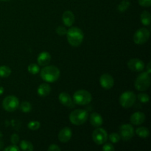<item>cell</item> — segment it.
<instances>
[{
    "label": "cell",
    "mask_w": 151,
    "mask_h": 151,
    "mask_svg": "<svg viewBox=\"0 0 151 151\" xmlns=\"http://www.w3.org/2000/svg\"><path fill=\"white\" fill-rule=\"evenodd\" d=\"M66 35L68 42L72 47H79L83 41V32L78 27H72L69 28Z\"/></svg>",
    "instance_id": "cell-1"
},
{
    "label": "cell",
    "mask_w": 151,
    "mask_h": 151,
    "mask_svg": "<svg viewBox=\"0 0 151 151\" xmlns=\"http://www.w3.org/2000/svg\"><path fill=\"white\" fill-rule=\"evenodd\" d=\"M60 72L58 68L55 66H45L40 72L43 81L47 83H54L58 80Z\"/></svg>",
    "instance_id": "cell-2"
},
{
    "label": "cell",
    "mask_w": 151,
    "mask_h": 151,
    "mask_svg": "<svg viewBox=\"0 0 151 151\" xmlns=\"http://www.w3.org/2000/svg\"><path fill=\"white\" fill-rule=\"evenodd\" d=\"M88 114L84 109H76L69 114V120L71 123L75 125H81L88 119Z\"/></svg>",
    "instance_id": "cell-3"
},
{
    "label": "cell",
    "mask_w": 151,
    "mask_h": 151,
    "mask_svg": "<svg viewBox=\"0 0 151 151\" xmlns=\"http://www.w3.org/2000/svg\"><path fill=\"white\" fill-rule=\"evenodd\" d=\"M73 102L78 106H86L91 103L92 96L86 90L81 89L75 91L73 94Z\"/></svg>",
    "instance_id": "cell-4"
},
{
    "label": "cell",
    "mask_w": 151,
    "mask_h": 151,
    "mask_svg": "<svg viewBox=\"0 0 151 151\" xmlns=\"http://www.w3.org/2000/svg\"><path fill=\"white\" fill-rule=\"evenodd\" d=\"M150 76L147 72L140 74L135 81V88L139 91H145L150 87Z\"/></svg>",
    "instance_id": "cell-5"
},
{
    "label": "cell",
    "mask_w": 151,
    "mask_h": 151,
    "mask_svg": "<svg viewBox=\"0 0 151 151\" xmlns=\"http://www.w3.org/2000/svg\"><path fill=\"white\" fill-rule=\"evenodd\" d=\"M137 100V96L133 91H127L122 93L119 97V103L125 109L131 108Z\"/></svg>",
    "instance_id": "cell-6"
},
{
    "label": "cell",
    "mask_w": 151,
    "mask_h": 151,
    "mask_svg": "<svg viewBox=\"0 0 151 151\" xmlns=\"http://www.w3.org/2000/svg\"><path fill=\"white\" fill-rule=\"evenodd\" d=\"M19 100L16 96L10 95L6 97L2 101V107L6 111L13 112L19 108Z\"/></svg>",
    "instance_id": "cell-7"
},
{
    "label": "cell",
    "mask_w": 151,
    "mask_h": 151,
    "mask_svg": "<svg viewBox=\"0 0 151 151\" xmlns=\"http://www.w3.org/2000/svg\"><path fill=\"white\" fill-rule=\"evenodd\" d=\"M150 38V31L147 28H140L134 35V41L138 45H142L148 41Z\"/></svg>",
    "instance_id": "cell-8"
},
{
    "label": "cell",
    "mask_w": 151,
    "mask_h": 151,
    "mask_svg": "<svg viewBox=\"0 0 151 151\" xmlns=\"http://www.w3.org/2000/svg\"><path fill=\"white\" fill-rule=\"evenodd\" d=\"M92 139L98 145H103L108 139V134L105 129L102 128H97L93 131Z\"/></svg>",
    "instance_id": "cell-9"
},
{
    "label": "cell",
    "mask_w": 151,
    "mask_h": 151,
    "mask_svg": "<svg viewBox=\"0 0 151 151\" xmlns=\"http://www.w3.org/2000/svg\"><path fill=\"white\" fill-rule=\"evenodd\" d=\"M119 135L124 141L131 139L134 136V129L130 124H124L119 127Z\"/></svg>",
    "instance_id": "cell-10"
},
{
    "label": "cell",
    "mask_w": 151,
    "mask_h": 151,
    "mask_svg": "<svg viewBox=\"0 0 151 151\" xmlns=\"http://www.w3.org/2000/svg\"><path fill=\"white\" fill-rule=\"evenodd\" d=\"M100 83L105 89H110L114 85V80L110 74H103L100 78Z\"/></svg>",
    "instance_id": "cell-11"
},
{
    "label": "cell",
    "mask_w": 151,
    "mask_h": 151,
    "mask_svg": "<svg viewBox=\"0 0 151 151\" xmlns=\"http://www.w3.org/2000/svg\"><path fill=\"white\" fill-rule=\"evenodd\" d=\"M130 70L133 72H142L145 69V63L142 60L138 58L131 59L127 63Z\"/></svg>",
    "instance_id": "cell-12"
},
{
    "label": "cell",
    "mask_w": 151,
    "mask_h": 151,
    "mask_svg": "<svg viewBox=\"0 0 151 151\" xmlns=\"http://www.w3.org/2000/svg\"><path fill=\"white\" fill-rule=\"evenodd\" d=\"M59 101L61 103L63 106H66L69 108H73L74 107V102L73 100L72 99L71 96L69 95L68 93L66 92H61L59 94Z\"/></svg>",
    "instance_id": "cell-13"
},
{
    "label": "cell",
    "mask_w": 151,
    "mask_h": 151,
    "mask_svg": "<svg viewBox=\"0 0 151 151\" xmlns=\"http://www.w3.org/2000/svg\"><path fill=\"white\" fill-rule=\"evenodd\" d=\"M72 133V131L68 127H65L63 129L60 130L58 134V139L60 142L66 143L71 139Z\"/></svg>",
    "instance_id": "cell-14"
},
{
    "label": "cell",
    "mask_w": 151,
    "mask_h": 151,
    "mask_svg": "<svg viewBox=\"0 0 151 151\" xmlns=\"http://www.w3.org/2000/svg\"><path fill=\"white\" fill-rule=\"evenodd\" d=\"M75 15L70 10H66L63 13L62 21H63V23L64 24L66 27H72L75 22Z\"/></svg>",
    "instance_id": "cell-15"
},
{
    "label": "cell",
    "mask_w": 151,
    "mask_h": 151,
    "mask_svg": "<svg viewBox=\"0 0 151 151\" xmlns=\"http://www.w3.org/2000/svg\"><path fill=\"white\" fill-rule=\"evenodd\" d=\"M51 55L47 52H42L40 53L37 58V62L41 66H45L48 65L51 61Z\"/></svg>",
    "instance_id": "cell-16"
},
{
    "label": "cell",
    "mask_w": 151,
    "mask_h": 151,
    "mask_svg": "<svg viewBox=\"0 0 151 151\" xmlns=\"http://www.w3.org/2000/svg\"><path fill=\"white\" fill-rule=\"evenodd\" d=\"M145 120V114L142 112H135L131 116V122L134 125H142Z\"/></svg>",
    "instance_id": "cell-17"
},
{
    "label": "cell",
    "mask_w": 151,
    "mask_h": 151,
    "mask_svg": "<svg viewBox=\"0 0 151 151\" xmlns=\"http://www.w3.org/2000/svg\"><path fill=\"white\" fill-rule=\"evenodd\" d=\"M90 123L95 128H98L103 125V119L100 114L94 112L90 115Z\"/></svg>",
    "instance_id": "cell-18"
},
{
    "label": "cell",
    "mask_w": 151,
    "mask_h": 151,
    "mask_svg": "<svg viewBox=\"0 0 151 151\" xmlns=\"http://www.w3.org/2000/svg\"><path fill=\"white\" fill-rule=\"evenodd\" d=\"M51 92V87L47 83H42L38 86L37 93L41 97H47Z\"/></svg>",
    "instance_id": "cell-19"
},
{
    "label": "cell",
    "mask_w": 151,
    "mask_h": 151,
    "mask_svg": "<svg viewBox=\"0 0 151 151\" xmlns=\"http://www.w3.org/2000/svg\"><path fill=\"white\" fill-rule=\"evenodd\" d=\"M140 19H141V22L143 25H145V26H149L151 22L150 13L148 11L145 10V11H143L142 13L141 16H140Z\"/></svg>",
    "instance_id": "cell-20"
},
{
    "label": "cell",
    "mask_w": 151,
    "mask_h": 151,
    "mask_svg": "<svg viewBox=\"0 0 151 151\" xmlns=\"http://www.w3.org/2000/svg\"><path fill=\"white\" fill-rule=\"evenodd\" d=\"M136 134L140 138L145 139L148 137L150 132H149V130L145 127H139L136 130Z\"/></svg>",
    "instance_id": "cell-21"
},
{
    "label": "cell",
    "mask_w": 151,
    "mask_h": 151,
    "mask_svg": "<svg viewBox=\"0 0 151 151\" xmlns=\"http://www.w3.org/2000/svg\"><path fill=\"white\" fill-rule=\"evenodd\" d=\"M20 149L24 151H31L34 149L33 145L29 142L26 141V140H22L20 142Z\"/></svg>",
    "instance_id": "cell-22"
},
{
    "label": "cell",
    "mask_w": 151,
    "mask_h": 151,
    "mask_svg": "<svg viewBox=\"0 0 151 151\" xmlns=\"http://www.w3.org/2000/svg\"><path fill=\"white\" fill-rule=\"evenodd\" d=\"M19 105H20V106H19V109L24 113H29L32 110V105L29 102L24 101Z\"/></svg>",
    "instance_id": "cell-23"
},
{
    "label": "cell",
    "mask_w": 151,
    "mask_h": 151,
    "mask_svg": "<svg viewBox=\"0 0 151 151\" xmlns=\"http://www.w3.org/2000/svg\"><path fill=\"white\" fill-rule=\"evenodd\" d=\"M11 74V69L7 66H0V77L1 78H7Z\"/></svg>",
    "instance_id": "cell-24"
},
{
    "label": "cell",
    "mask_w": 151,
    "mask_h": 151,
    "mask_svg": "<svg viewBox=\"0 0 151 151\" xmlns=\"http://www.w3.org/2000/svg\"><path fill=\"white\" fill-rule=\"evenodd\" d=\"M130 4H131V2H130L129 0H122L118 5V10L121 13L126 11L128 7H130Z\"/></svg>",
    "instance_id": "cell-25"
},
{
    "label": "cell",
    "mask_w": 151,
    "mask_h": 151,
    "mask_svg": "<svg viewBox=\"0 0 151 151\" xmlns=\"http://www.w3.org/2000/svg\"><path fill=\"white\" fill-rule=\"evenodd\" d=\"M28 72L32 75H37L40 72L39 65L36 63H30L27 67Z\"/></svg>",
    "instance_id": "cell-26"
},
{
    "label": "cell",
    "mask_w": 151,
    "mask_h": 151,
    "mask_svg": "<svg viewBox=\"0 0 151 151\" xmlns=\"http://www.w3.org/2000/svg\"><path fill=\"white\" fill-rule=\"evenodd\" d=\"M41 126V124L38 121H30L29 123L27 124V127L29 129L32 130V131H35V130H38V128Z\"/></svg>",
    "instance_id": "cell-27"
},
{
    "label": "cell",
    "mask_w": 151,
    "mask_h": 151,
    "mask_svg": "<svg viewBox=\"0 0 151 151\" xmlns=\"http://www.w3.org/2000/svg\"><path fill=\"white\" fill-rule=\"evenodd\" d=\"M137 98L139 100L141 103H148L149 100H150V97L145 93H139V94L137 95Z\"/></svg>",
    "instance_id": "cell-28"
},
{
    "label": "cell",
    "mask_w": 151,
    "mask_h": 151,
    "mask_svg": "<svg viewBox=\"0 0 151 151\" xmlns=\"http://www.w3.org/2000/svg\"><path fill=\"white\" fill-rule=\"evenodd\" d=\"M109 139L112 143H117L121 139L120 135L119 134H116V133H111L109 135Z\"/></svg>",
    "instance_id": "cell-29"
},
{
    "label": "cell",
    "mask_w": 151,
    "mask_h": 151,
    "mask_svg": "<svg viewBox=\"0 0 151 151\" xmlns=\"http://www.w3.org/2000/svg\"><path fill=\"white\" fill-rule=\"evenodd\" d=\"M67 32V29H66V27L63 26H59L58 27L57 29H56V32H57L58 35H64L66 34Z\"/></svg>",
    "instance_id": "cell-30"
},
{
    "label": "cell",
    "mask_w": 151,
    "mask_h": 151,
    "mask_svg": "<svg viewBox=\"0 0 151 151\" xmlns=\"http://www.w3.org/2000/svg\"><path fill=\"white\" fill-rule=\"evenodd\" d=\"M139 4L142 7H148L151 5V0H139Z\"/></svg>",
    "instance_id": "cell-31"
},
{
    "label": "cell",
    "mask_w": 151,
    "mask_h": 151,
    "mask_svg": "<svg viewBox=\"0 0 151 151\" xmlns=\"http://www.w3.org/2000/svg\"><path fill=\"white\" fill-rule=\"evenodd\" d=\"M10 141L13 143V145H17L19 142V137L18 134H13L10 137Z\"/></svg>",
    "instance_id": "cell-32"
},
{
    "label": "cell",
    "mask_w": 151,
    "mask_h": 151,
    "mask_svg": "<svg viewBox=\"0 0 151 151\" xmlns=\"http://www.w3.org/2000/svg\"><path fill=\"white\" fill-rule=\"evenodd\" d=\"M103 150L104 151H113L114 150V147L112 144H110V143H107V144L104 145L103 146Z\"/></svg>",
    "instance_id": "cell-33"
},
{
    "label": "cell",
    "mask_w": 151,
    "mask_h": 151,
    "mask_svg": "<svg viewBox=\"0 0 151 151\" xmlns=\"http://www.w3.org/2000/svg\"><path fill=\"white\" fill-rule=\"evenodd\" d=\"M4 151H19L20 148L19 147L16 146V145H10L7 147L6 148L4 149Z\"/></svg>",
    "instance_id": "cell-34"
},
{
    "label": "cell",
    "mask_w": 151,
    "mask_h": 151,
    "mask_svg": "<svg viewBox=\"0 0 151 151\" xmlns=\"http://www.w3.org/2000/svg\"><path fill=\"white\" fill-rule=\"evenodd\" d=\"M49 151H60V148L55 144H52V145H50V147H48L47 149Z\"/></svg>",
    "instance_id": "cell-35"
},
{
    "label": "cell",
    "mask_w": 151,
    "mask_h": 151,
    "mask_svg": "<svg viewBox=\"0 0 151 151\" xmlns=\"http://www.w3.org/2000/svg\"><path fill=\"white\" fill-rule=\"evenodd\" d=\"M150 64H151V63H150V62H149L148 64H147V73H148V74H150V73H151Z\"/></svg>",
    "instance_id": "cell-36"
},
{
    "label": "cell",
    "mask_w": 151,
    "mask_h": 151,
    "mask_svg": "<svg viewBox=\"0 0 151 151\" xmlns=\"http://www.w3.org/2000/svg\"><path fill=\"white\" fill-rule=\"evenodd\" d=\"M3 92H4V88H3V87H0V95L2 94Z\"/></svg>",
    "instance_id": "cell-37"
},
{
    "label": "cell",
    "mask_w": 151,
    "mask_h": 151,
    "mask_svg": "<svg viewBox=\"0 0 151 151\" xmlns=\"http://www.w3.org/2000/svg\"><path fill=\"white\" fill-rule=\"evenodd\" d=\"M0 1H10V0H0Z\"/></svg>",
    "instance_id": "cell-38"
}]
</instances>
